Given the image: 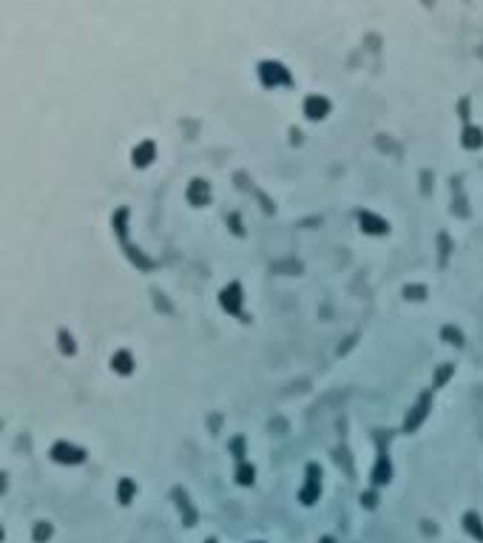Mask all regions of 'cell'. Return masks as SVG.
Listing matches in <instances>:
<instances>
[{"mask_svg":"<svg viewBox=\"0 0 483 543\" xmlns=\"http://www.w3.org/2000/svg\"><path fill=\"white\" fill-rule=\"evenodd\" d=\"M207 196H210V188H207L205 180H194L191 182V188H188V199L194 205H205Z\"/></svg>","mask_w":483,"mask_h":543,"instance_id":"ba28073f","label":"cell"},{"mask_svg":"<svg viewBox=\"0 0 483 543\" xmlns=\"http://www.w3.org/2000/svg\"><path fill=\"white\" fill-rule=\"evenodd\" d=\"M403 296H406V299H424L426 287H421V284H409V287H403Z\"/></svg>","mask_w":483,"mask_h":543,"instance_id":"ac0fdd59","label":"cell"},{"mask_svg":"<svg viewBox=\"0 0 483 543\" xmlns=\"http://www.w3.org/2000/svg\"><path fill=\"white\" fill-rule=\"evenodd\" d=\"M242 435H236V438H233V441H230V450H233V455H236V458H242Z\"/></svg>","mask_w":483,"mask_h":543,"instance_id":"ffe728a7","label":"cell"},{"mask_svg":"<svg viewBox=\"0 0 483 543\" xmlns=\"http://www.w3.org/2000/svg\"><path fill=\"white\" fill-rule=\"evenodd\" d=\"M463 521H466V529H469V532L475 535L478 541H483V529H481V521H478V515H466Z\"/></svg>","mask_w":483,"mask_h":543,"instance_id":"5bb4252c","label":"cell"},{"mask_svg":"<svg viewBox=\"0 0 483 543\" xmlns=\"http://www.w3.org/2000/svg\"><path fill=\"white\" fill-rule=\"evenodd\" d=\"M322 543H333V541H330V538H324V541H322Z\"/></svg>","mask_w":483,"mask_h":543,"instance_id":"cb8c5ba5","label":"cell"},{"mask_svg":"<svg viewBox=\"0 0 483 543\" xmlns=\"http://www.w3.org/2000/svg\"><path fill=\"white\" fill-rule=\"evenodd\" d=\"M364 503H367V506H372V503H375V495H372V492H367V495H364Z\"/></svg>","mask_w":483,"mask_h":543,"instance_id":"603a6c76","label":"cell"},{"mask_svg":"<svg viewBox=\"0 0 483 543\" xmlns=\"http://www.w3.org/2000/svg\"><path fill=\"white\" fill-rule=\"evenodd\" d=\"M228 222H230V230H233V233H242V225H239V216L236 214H230Z\"/></svg>","mask_w":483,"mask_h":543,"instance_id":"7402d4cb","label":"cell"},{"mask_svg":"<svg viewBox=\"0 0 483 543\" xmlns=\"http://www.w3.org/2000/svg\"><path fill=\"white\" fill-rule=\"evenodd\" d=\"M111 367H114L120 375H128L131 370H134V359H131V353H128V350L114 353V362H111Z\"/></svg>","mask_w":483,"mask_h":543,"instance_id":"9c48e42d","label":"cell"},{"mask_svg":"<svg viewBox=\"0 0 483 543\" xmlns=\"http://www.w3.org/2000/svg\"><path fill=\"white\" fill-rule=\"evenodd\" d=\"M449 375H452V364H443V367H438V373H435V387H441L443 381H446Z\"/></svg>","mask_w":483,"mask_h":543,"instance_id":"d6986e66","label":"cell"},{"mask_svg":"<svg viewBox=\"0 0 483 543\" xmlns=\"http://www.w3.org/2000/svg\"><path fill=\"white\" fill-rule=\"evenodd\" d=\"M207 543H213V541H207Z\"/></svg>","mask_w":483,"mask_h":543,"instance_id":"d4e9b609","label":"cell"},{"mask_svg":"<svg viewBox=\"0 0 483 543\" xmlns=\"http://www.w3.org/2000/svg\"><path fill=\"white\" fill-rule=\"evenodd\" d=\"M319 489H322V466L310 464L307 466V484L301 489V503H313L319 498Z\"/></svg>","mask_w":483,"mask_h":543,"instance_id":"7a4b0ae2","label":"cell"},{"mask_svg":"<svg viewBox=\"0 0 483 543\" xmlns=\"http://www.w3.org/2000/svg\"><path fill=\"white\" fill-rule=\"evenodd\" d=\"M236 481H239V484H253V466H250V464H239V469H236Z\"/></svg>","mask_w":483,"mask_h":543,"instance_id":"4fadbf2b","label":"cell"},{"mask_svg":"<svg viewBox=\"0 0 483 543\" xmlns=\"http://www.w3.org/2000/svg\"><path fill=\"white\" fill-rule=\"evenodd\" d=\"M219 302H222V307H225L228 313H233V316H236V313L242 310V307H239V302H242V287H239L236 282L228 284V287L222 290V296H219Z\"/></svg>","mask_w":483,"mask_h":543,"instance_id":"277c9868","label":"cell"},{"mask_svg":"<svg viewBox=\"0 0 483 543\" xmlns=\"http://www.w3.org/2000/svg\"><path fill=\"white\" fill-rule=\"evenodd\" d=\"M372 481H375V484H384V481H390V458H387V455H381V461L375 464Z\"/></svg>","mask_w":483,"mask_h":543,"instance_id":"8fae6325","label":"cell"},{"mask_svg":"<svg viewBox=\"0 0 483 543\" xmlns=\"http://www.w3.org/2000/svg\"><path fill=\"white\" fill-rule=\"evenodd\" d=\"M51 458L54 461H60V464H80V461H85V450H80V447H71V444L66 441H60L51 447Z\"/></svg>","mask_w":483,"mask_h":543,"instance_id":"6da1fadb","label":"cell"},{"mask_svg":"<svg viewBox=\"0 0 483 543\" xmlns=\"http://www.w3.org/2000/svg\"><path fill=\"white\" fill-rule=\"evenodd\" d=\"M131 495H134V484H131L128 478H122V481H120V503H128Z\"/></svg>","mask_w":483,"mask_h":543,"instance_id":"9a60e30c","label":"cell"},{"mask_svg":"<svg viewBox=\"0 0 483 543\" xmlns=\"http://www.w3.org/2000/svg\"><path fill=\"white\" fill-rule=\"evenodd\" d=\"M48 535H51V529H48L46 523H43V526H37V529H35V538H37V541H46Z\"/></svg>","mask_w":483,"mask_h":543,"instance_id":"44dd1931","label":"cell"},{"mask_svg":"<svg viewBox=\"0 0 483 543\" xmlns=\"http://www.w3.org/2000/svg\"><path fill=\"white\" fill-rule=\"evenodd\" d=\"M441 336H443V339L446 341H452V344H463V336H460V330H455V327H443L441 330Z\"/></svg>","mask_w":483,"mask_h":543,"instance_id":"2e32d148","label":"cell"},{"mask_svg":"<svg viewBox=\"0 0 483 543\" xmlns=\"http://www.w3.org/2000/svg\"><path fill=\"white\" fill-rule=\"evenodd\" d=\"M463 145L466 148H481L483 145L481 128H466V131H463Z\"/></svg>","mask_w":483,"mask_h":543,"instance_id":"7c38bea8","label":"cell"},{"mask_svg":"<svg viewBox=\"0 0 483 543\" xmlns=\"http://www.w3.org/2000/svg\"><path fill=\"white\" fill-rule=\"evenodd\" d=\"M259 74H262V80H265L267 86H276V83H293L290 71H284L279 63H262Z\"/></svg>","mask_w":483,"mask_h":543,"instance_id":"3957f363","label":"cell"},{"mask_svg":"<svg viewBox=\"0 0 483 543\" xmlns=\"http://www.w3.org/2000/svg\"><path fill=\"white\" fill-rule=\"evenodd\" d=\"M358 222H361V227L367 233H387V222L381 216L369 214V211H358Z\"/></svg>","mask_w":483,"mask_h":543,"instance_id":"8992f818","label":"cell"},{"mask_svg":"<svg viewBox=\"0 0 483 543\" xmlns=\"http://www.w3.org/2000/svg\"><path fill=\"white\" fill-rule=\"evenodd\" d=\"M60 350L66 353V356H71V353H74V341H71V336L66 333V330H60Z\"/></svg>","mask_w":483,"mask_h":543,"instance_id":"e0dca14e","label":"cell"},{"mask_svg":"<svg viewBox=\"0 0 483 543\" xmlns=\"http://www.w3.org/2000/svg\"><path fill=\"white\" fill-rule=\"evenodd\" d=\"M327 111H330V100H324V97H307V102H304V114H307L310 120H322Z\"/></svg>","mask_w":483,"mask_h":543,"instance_id":"52a82bcc","label":"cell"},{"mask_svg":"<svg viewBox=\"0 0 483 543\" xmlns=\"http://www.w3.org/2000/svg\"><path fill=\"white\" fill-rule=\"evenodd\" d=\"M426 412H429V396L424 393V396L418 398V404H415V409L409 412V418H406V424H403V430H406V432H412L415 427H418V424H421V421L426 418Z\"/></svg>","mask_w":483,"mask_h":543,"instance_id":"5b68a950","label":"cell"},{"mask_svg":"<svg viewBox=\"0 0 483 543\" xmlns=\"http://www.w3.org/2000/svg\"><path fill=\"white\" fill-rule=\"evenodd\" d=\"M154 154H157V148H154V142H142V145H137V151H134V165H139V168H145L151 159H154Z\"/></svg>","mask_w":483,"mask_h":543,"instance_id":"30bf717a","label":"cell"}]
</instances>
